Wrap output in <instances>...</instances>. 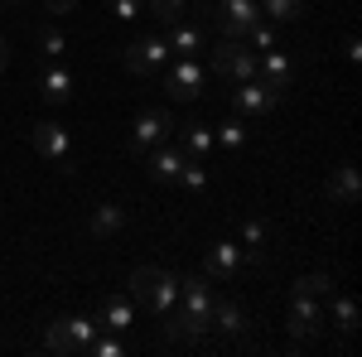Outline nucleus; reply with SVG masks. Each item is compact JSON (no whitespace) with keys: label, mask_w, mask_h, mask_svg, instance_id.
Returning <instances> with one entry per match:
<instances>
[{"label":"nucleus","mask_w":362,"mask_h":357,"mask_svg":"<svg viewBox=\"0 0 362 357\" xmlns=\"http://www.w3.org/2000/svg\"><path fill=\"white\" fill-rule=\"evenodd\" d=\"M169 343H198L213 324V275H184L179 280V304L160 314Z\"/></svg>","instance_id":"obj_1"},{"label":"nucleus","mask_w":362,"mask_h":357,"mask_svg":"<svg viewBox=\"0 0 362 357\" xmlns=\"http://www.w3.org/2000/svg\"><path fill=\"white\" fill-rule=\"evenodd\" d=\"M131 295L140 300V309H150L160 319V314H169L179 304V280L169 271H160V266H136L131 271Z\"/></svg>","instance_id":"obj_2"},{"label":"nucleus","mask_w":362,"mask_h":357,"mask_svg":"<svg viewBox=\"0 0 362 357\" xmlns=\"http://www.w3.org/2000/svg\"><path fill=\"white\" fill-rule=\"evenodd\" d=\"M92 338H97V319H87V314H68V319H58L54 329H49V353H87L92 348Z\"/></svg>","instance_id":"obj_3"},{"label":"nucleus","mask_w":362,"mask_h":357,"mask_svg":"<svg viewBox=\"0 0 362 357\" xmlns=\"http://www.w3.org/2000/svg\"><path fill=\"white\" fill-rule=\"evenodd\" d=\"M169 44H165V34H140L136 44H126V73H136V78H150V73H160L169 63Z\"/></svg>","instance_id":"obj_4"},{"label":"nucleus","mask_w":362,"mask_h":357,"mask_svg":"<svg viewBox=\"0 0 362 357\" xmlns=\"http://www.w3.org/2000/svg\"><path fill=\"white\" fill-rule=\"evenodd\" d=\"M165 140H174V116H169L165 107L140 111V116H136V131H131V150H136V155H150V150H155V145H165Z\"/></svg>","instance_id":"obj_5"},{"label":"nucleus","mask_w":362,"mask_h":357,"mask_svg":"<svg viewBox=\"0 0 362 357\" xmlns=\"http://www.w3.org/2000/svg\"><path fill=\"white\" fill-rule=\"evenodd\" d=\"M34 150H39L44 160H54L63 174H73V140H68V131H63L58 121H39V126H34Z\"/></svg>","instance_id":"obj_6"},{"label":"nucleus","mask_w":362,"mask_h":357,"mask_svg":"<svg viewBox=\"0 0 362 357\" xmlns=\"http://www.w3.org/2000/svg\"><path fill=\"white\" fill-rule=\"evenodd\" d=\"M203 83H208V73H203L198 58H174L169 73H165V92L179 97V102H194L198 92H203Z\"/></svg>","instance_id":"obj_7"},{"label":"nucleus","mask_w":362,"mask_h":357,"mask_svg":"<svg viewBox=\"0 0 362 357\" xmlns=\"http://www.w3.org/2000/svg\"><path fill=\"white\" fill-rule=\"evenodd\" d=\"M324 329V304L309 295H290V343H309Z\"/></svg>","instance_id":"obj_8"},{"label":"nucleus","mask_w":362,"mask_h":357,"mask_svg":"<svg viewBox=\"0 0 362 357\" xmlns=\"http://www.w3.org/2000/svg\"><path fill=\"white\" fill-rule=\"evenodd\" d=\"M213 68L223 78H232V83H247V78H256V54L247 44H237V39H223L218 54H213Z\"/></svg>","instance_id":"obj_9"},{"label":"nucleus","mask_w":362,"mask_h":357,"mask_svg":"<svg viewBox=\"0 0 362 357\" xmlns=\"http://www.w3.org/2000/svg\"><path fill=\"white\" fill-rule=\"evenodd\" d=\"M232 107L242 111V116H266V111L280 107V92L266 87L261 78H247V83H237V92H232Z\"/></svg>","instance_id":"obj_10"},{"label":"nucleus","mask_w":362,"mask_h":357,"mask_svg":"<svg viewBox=\"0 0 362 357\" xmlns=\"http://www.w3.org/2000/svg\"><path fill=\"white\" fill-rule=\"evenodd\" d=\"M261 20V5L256 0H218V25L223 39H247V29Z\"/></svg>","instance_id":"obj_11"},{"label":"nucleus","mask_w":362,"mask_h":357,"mask_svg":"<svg viewBox=\"0 0 362 357\" xmlns=\"http://www.w3.org/2000/svg\"><path fill=\"white\" fill-rule=\"evenodd\" d=\"M242 271H247V251L237 242H218L208 251V261H203V275H218V280H237Z\"/></svg>","instance_id":"obj_12"},{"label":"nucleus","mask_w":362,"mask_h":357,"mask_svg":"<svg viewBox=\"0 0 362 357\" xmlns=\"http://www.w3.org/2000/svg\"><path fill=\"white\" fill-rule=\"evenodd\" d=\"M208 329H218L223 338H251V319L237 300H213V324Z\"/></svg>","instance_id":"obj_13"},{"label":"nucleus","mask_w":362,"mask_h":357,"mask_svg":"<svg viewBox=\"0 0 362 357\" xmlns=\"http://www.w3.org/2000/svg\"><path fill=\"white\" fill-rule=\"evenodd\" d=\"M136 324V300H126V295H107L102 309H97V329L102 333H126Z\"/></svg>","instance_id":"obj_14"},{"label":"nucleus","mask_w":362,"mask_h":357,"mask_svg":"<svg viewBox=\"0 0 362 357\" xmlns=\"http://www.w3.org/2000/svg\"><path fill=\"white\" fill-rule=\"evenodd\" d=\"M256 78L266 87H276V92H285L290 78H295V63H290V54H280V49H266V54H256Z\"/></svg>","instance_id":"obj_15"},{"label":"nucleus","mask_w":362,"mask_h":357,"mask_svg":"<svg viewBox=\"0 0 362 357\" xmlns=\"http://www.w3.org/2000/svg\"><path fill=\"white\" fill-rule=\"evenodd\" d=\"M184 165H189V155L179 150V140H165V145L150 150V174H155L160 184H179V169Z\"/></svg>","instance_id":"obj_16"},{"label":"nucleus","mask_w":362,"mask_h":357,"mask_svg":"<svg viewBox=\"0 0 362 357\" xmlns=\"http://www.w3.org/2000/svg\"><path fill=\"white\" fill-rule=\"evenodd\" d=\"M165 44H169V54H174V58H198V49H203V29L174 20V25L165 29Z\"/></svg>","instance_id":"obj_17"},{"label":"nucleus","mask_w":362,"mask_h":357,"mask_svg":"<svg viewBox=\"0 0 362 357\" xmlns=\"http://www.w3.org/2000/svg\"><path fill=\"white\" fill-rule=\"evenodd\" d=\"M329 198L334 203H343V208H353L362 198V179H358V165H338L334 174H329Z\"/></svg>","instance_id":"obj_18"},{"label":"nucleus","mask_w":362,"mask_h":357,"mask_svg":"<svg viewBox=\"0 0 362 357\" xmlns=\"http://www.w3.org/2000/svg\"><path fill=\"white\" fill-rule=\"evenodd\" d=\"M324 319H334V329L338 333H358V304L348 300V295H338V290H329L324 295Z\"/></svg>","instance_id":"obj_19"},{"label":"nucleus","mask_w":362,"mask_h":357,"mask_svg":"<svg viewBox=\"0 0 362 357\" xmlns=\"http://www.w3.org/2000/svg\"><path fill=\"white\" fill-rule=\"evenodd\" d=\"M179 131V150L189 155V160H203L208 150H213V131L203 126V121H189V126H174Z\"/></svg>","instance_id":"obj_20"},{"label":"nucleus","mask_w":362,"mask_h":357,"mask_svg":"<svg viewBox=\"0 0 362 357\" xmlns=\"http://www.w3.org/2000/svg\"><path fill=\"white\" fill-rule=\"evenodd\" d=\"M39 87H44V97H49L54 107L73 97V78H68V68H63V63H49V68H44V78H39Z\"/></svg>","instance_id":"obj_21"},{"label":"nucleus","mask_w":362,"mask_h":357,"mask_svg":"<svg viewBox=\"0 0 362 357\" xmlns=\"http://www.w3.org/2000/svg\"><path fill=\"white\" fill-rule=\"evenodd\" d=\"M92 237H116L121 227H126V208H116V203H102L97 213H92Z\"/></svg>","instance_id":"obj_22"},{"label":"nucleus","mask_w":362,"mask_h":357,"mask_svg":"<svg viewBox=\"0 0 362 357\" xmlns=\"http://www.w3.org/2000/svg\"><path fill=\"white\" fill-rule=\"evenodd\" d=\"M256 5H261V20H271V25H295L305 10V0H256Z\"/></svg>","instance_id":"obj_23"},{"label":"nucleus","mask_w":362,"mask_h":357,"mask_svg":"<svg viewBox=\"0 0 362 357\" xmlns=\"http://www.w3.org/2000/svg\"><path fill=\"white\" fill-rule=\"evenodd\" d=\"M242 242L237 247L247 251V261H261V251H266V222H256V218H242Z\"/></svg>","instance_id":"obj_24"},{"label":"nucleus","mask_w":362,"mask_h":357,"mask_svg":"<svg viewBox=\"0 0 362 357\" xmlns=\"http://www.w3.org/2000/svg\"><path fill=\"white\" fill-rule=\"evenodd\" d=\"M39 54L49 58V63H58V58L68 54V39H63V29H58V25H44V29H39Z\"/></svg>","instance_id":"obj_25"},{"label":"nucleus","mask_w":362,"mask_h":357,"mask_svg":"<svg viewBox=\"0 0 362 357\" xmlns=\"http://www.w3.org/2000/svg\"><path fill=\"white\" fill-rule=\"evenodd\" d=\"M329 290H334V275H319V271H314V275H300L290 295H309V300H324Z\"/></svg>","instance_id":"obj_26"},{"label":"nucleus","mask_w":362,"mask_h":357,"mask_svg":"<svg viewBox=\"0 0 362 357\" xmlns=\"http://www.w3.org/2000/svg\"><path fill=\"white\" fill-rule=\"evenodd\" d=\"M213 145H223V150H242V145H247V126H242V121H223V126L213 131Z\"/></svg>","instance_id":"obj_27"},{"label":"nucleus","mask_w":362,"mask_h":357,"mask_svg":"<svg viewBox=\"0 0 362 357\" xmlns=\"http://www.w3.org/2000/svg\"><path fill=\"white\" fill-rule=\"evenodd\" d=\"M247 39H251V44H247L251 54H266V49H276V25H266V20H256V25L247 29Z\"/></svg>","instance_id":"obj_28"},{"label":"nucleus","mask_w":362,"mask_h":357,"mask_svg":"<svg viewBox=\"0 0 362 357\" xmlns=\"http://www.w3.org/2000/svg\"><path fill=\"white\" fill-rule=\"evenodd\" d=\"M184 5H189V0H145V10H150L160 25H174V20L184 15Z\"/></svg>","instance_id":"obj_29"},{"label":"nucleus","mask_w":362,"mask_h":357,"mask_svg":"<svg viewBox=\"0 0 362 357\" xmlns=\"http://www.w3.org/2000/svg\"><path fill=\"white\" fill-rule=\"evenodd\" d=\"M179 184H184V189H208V169H203V160H189V165L179 169Z\"/></svg>","instance_id":"obj_30"},{"label":"nucleus","mask_w":362,"mask_h":357,"mask_svg":"<svg viewBox=\"0 0 362 357\" xmlns=\"http://www.w3.org/2000/svg\"><path fill=\"white\" fill-rule=\"evenodd\" d=\"M87 353H92V357H121V353H126V348H121L116 338H107V333L97 329V338H92V348H87Z\"/></svg>","instance_id":"obj_31"},{"label":"nucleus","mask_w":362,"mask_h":357,"mask_svg":"<svg viewBox=\"0 0 362 357\" xmlns=\"http://www.w3.org/2000/svg\"><path fill=\"white\" fill-rule=\"evenodd\" d=\"M140 5L145 0H112V15L116 20H140Z\"/></svg>","instance_id":"obj_32"},{"label":"nucleus","mask_w":362,"mask_h":357,"mask_svg":"<svg viewBox=\"0 0 362 357\" xmlns=\"http://www.w3.org/2000/svg\"><path fill=\"white\" fill-rule=\"evenodd\" d=\"M44 10H49V15H73L78 0H44Z\"/></svg>","instance_id":"obj_33"},{"label":"nucleus","mask_w":362,"mask_h":357,"mask_svg":"<svg viewBox=\"0 0 362 357\" xmlns=\"http://www.w3.org/2000/svg\"><path fill=\"white\" fill-rule=\"evenodd\" d=\"M5 68H10V44L0 39V73H5Z\"/></svg>","instance_id":"obj_34"},{"label":"nucleus","mask_w":362,"mask_h":357,"mask_svg":"<svg viewBox=\"0 0 362 357\" xmlns=\"http://www.w3.org/2000/svg\"><path fill=\"white\" fill-rule=\"evenodd\" d=\"M20 5H25V0H0V10H20Z\"/></svg>","instance_id":"obj_35"}]
</instances>
